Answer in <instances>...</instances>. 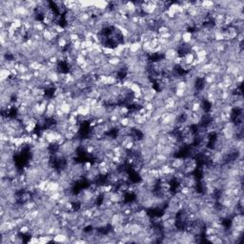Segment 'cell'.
Wrapping results in <instances>:
<instances>
[{"mask_svg":"<svg viewBox=\"0 0 244 244\" xmlns=\"http://www.w3.org/2000/svg\"><path fill=\"white\" fill-rule=\"evenodd\" d=\"M193 35H192V32L191 31H188V32H185L182 33V42L183 43H189L190 40L192 39Z\"/></svg>","mask_w":244,"mask_h":244,"instance_id":"7a4b0ae2","label":"cell"},{"mask_svg":"<svg viewBox=\"0 0 244 244\" xmlns=\"http://www.w3.org/2000/svg\"><path fill=\"white\" fill-rule=\"evenodd\" d=\"M12 76V73L8 69H1L0 71V79L1 80H6L9 79Z\"/></svg>","mask_w":244,"mask_h":244,"instance_id":"6da1fadb","label":"cell"}]
</instances>
